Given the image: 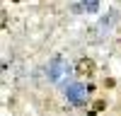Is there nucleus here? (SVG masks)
Segmentation results:
<instances>
[{"label": "nucleus", "mask_w": 121, "mask_h": 116, "mask_svg": "<svg viewBox=\"0 0 121 116\" xmlns=\"http://www.w3.org/2000/svg\"><path fill=\"white\" fill-rule=\"evenodd\" d=\"M65 99H68L70 104L80 106V104H85V102L90 99V90H87L85 85H80V82H73V85L65 87Z\"/></svg>", "instance_id": "1"}, {"label": "nucleus", "mask_w": 121, "mask_h": 116, "mask_svg": "<svg viewBox=\"0 0 121 116\" xmlns=\"http://www.w3.org/2000/svg\"><path fill=\"white\" fill-rule=\"evenodd\" d=\"M63 75H65V63H63V58H53L51 68H48V77H51L53 82H60V80H63Z\"/></svg>", "instance_id": "2"}, {"label": "nucleus", "mask_w": 121, "mask_h": 116, "mask_svg": "<svg viewBox=\"0 0 121 116\" xmlns=\"http://www.w3.org/2000/svg\"><path fill=\"white\" fill-rule=\"evenodd\" d=\"M99 3L97 0H82V10H87V12H97Z\"/></svg>", "instance_id": "3"}]
</instances>
